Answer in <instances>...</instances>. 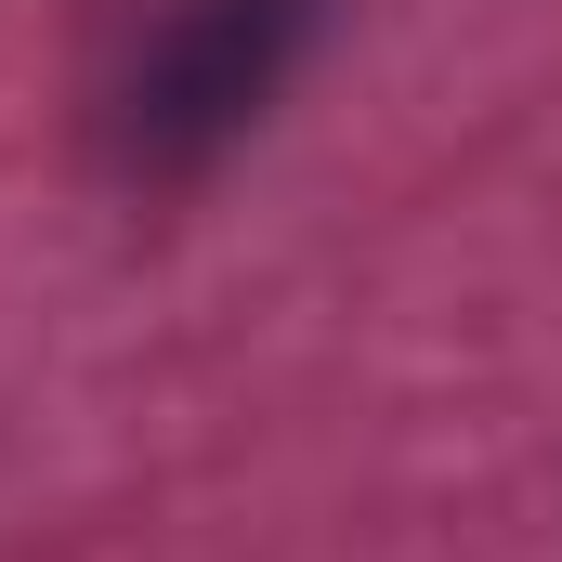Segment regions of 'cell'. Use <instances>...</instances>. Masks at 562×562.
Returning <instances> with one entry per match:
<instances>
[{
  "instance_id": "obj_1",
  "label": "cell",
  "mask_w": 562,
  "mask_h": 562,
  "mask_svg": "<svg viewBox=\"0 0 562 562\" xmlns=\"http://www.w3.org/2000/svg\"><path fill=\"white\" fill-rule=\"evenodd\" d=\"M314 13L327 0H157L119 92H105L119 157L132 170H210L288 92V66L314 53Z\"/></svg>"
}]
</instances>
